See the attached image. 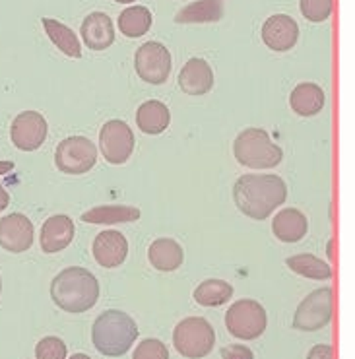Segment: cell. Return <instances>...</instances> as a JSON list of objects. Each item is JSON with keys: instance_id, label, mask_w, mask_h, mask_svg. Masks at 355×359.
<instances>
[{"instance_id": "1", "label": "cell", "mask_w": 355, "mask_h": 359, "mask_svg": "<svg viewBox=\"0 0 355 359\" xmlns=\"http://www.w3.org/2000/svg\"><path fill=\"white\" fill-rule=\"evenodd\" d=\"M237 208L253 219H266L288 198V187L278 175H243L233 187Z\"/></svg>"}, {"instance_id": "2", "label": "cell", "mask_w": 355, "mask_h": 359, "mask_svg": "<svg viewBox=\"0 0 355 359\" xmlns=\"http://www.w3.org/2000/svg\"><path fill=\"white\" fill-rule=\"evenodd\" d=\"M51 297L58 309L67 313H86L100 299V282L86 268H65L51 284Z\"/></svg>"}, {"instance_id": "3", "label": "cell", "mask_w": 355, "mask_h": 359, "mask_svg": "<svg viewBox=\"0 0 355 359\" xmlns=\"http://www.w3.org/2000/svg\"><path fill=\"white\" fill-rule=\"evenodd\" d=\"M136 338H138V326L124 311L111 309L101 313L91 328V340L95 350L107 358L124 355L133 348Z\"/></svg>"}, {"instance_id": "4", "label": "cell", "mask_w": 355, "mask_h": 359, "mask_svg": "<svg viewBox=\"0 0 355 359\" xmlns=\"http://www.w3.org/2000/svg\"><path fill=\"white\" fill-rule=\"evenodd\" d=\"M233 154L241 165L253 169H268L280 165L283 151L270 140L262 128H247L237 136Z\"/></svg>"}, {"instance_id": "5", "label": "cell", "mask_w": 355, "mask_h": 359, "mask_svg": "<svg viewBox=\"0 0 355 359\" xmlns=\"http://www.w3.org/2000/svg\"><path fill=\"white\" fill-rule=\"evenodd\" d=\"M215 344V332L212 325L202 317H189L181 320L173 330L175 350L182 358H206Z\"/></svg>"}, {"instance_id": "6", "label": "cell", "mask_w": 355, "mask_h": 359, "mask_svg": "<svg viewBox=\"0 0 355 359\" xmlns=\"http://www.w3.org/2000/svg\"><path fill=\"white\" fill-rule=\"evenodd\" d=\"M268 317L264 307L255 299H239L233 303L227 315H225V326L229 334L241 340H255L264 334Z\"/></svg>"}, {"instance_id": "7", "label": "cell", "mask_w": 355, "mask_h": 359, "mask_svg": "<svg viewBox=\"0 0 355 359\" xmlns=\"http://www.w3.org/2000/svg\"><path fill=\"white\" fill-rule=\"evenodd\" d=\"M95 161H98V150L90 138L70 136L57 146L55 163L62 173L82 175L95 165Z\"/></svg>"}, {"instance_id": "8", "label": "cell", "mask_w": 355, "mask_h": 359, "mask_svg": "<svg viewBox=\"0 0 355 359\" xmlns=\"http://www.w3.org/2000/svg\"><path fill=\"white\" fill-rule=\"evenodd\" d=\"M332 320V290L322 287L309 293L305 299L299 303L293 326L303 332H316Z\"/></svg>"}, {"instance_id": "9", "label": "cell", "mask_w": 355, "mask_h": 359, "mask_svg": "<svg viewBox=\"0 0 355 359\" xmlns=\"http://www.w3.org/2000/svg\"><path fill=\"white\" fill-rule=\"evenodd\" d=\"M100 150L109 163H126L134 150V134L130 126L119 118L105 123L100 133Z\"/></svg>"}, {"instance_id": "10", "label": "cell", "mask_w": 355, "mask_h": 359, "mask_svg": "<svg viewBox=\"0 0 355 359\" xmlns=\"http://www.w3.org/2000/svg\"><path fill=\"white\" fill-rule=\"evenodd\" d=\"M134 67L144 82L159 86L169 78L171 55L161 43H144L140 49L136 50Z\"/></svg>"}, {"instance_id": "11", "label": "cell", "mask_w": 355, "mask_h": 359, "mask_svg": "<svg viewBox=\"0 0 355 359\" xmlns=\"http://www.w3.org/2000/svg\"><path fill=\"white\" fill-rule=\"evenodd\" d=\"M47 130H49L47 121L41 113L24 111L14 118L12 128H10V138H12V142L18 150L34 151L47 140Z\"/></svg>"}, {"instance_id": "12", "label": "cell", "mask_w": 355, "mask_h": 359, "mask_svg": "<svg viewBox=\"0 0 355 359\" xmlns=\"http://www.w3.org/2000/svg\"><path fill=\"white\" fill-rule=\"evenodd\" d=\"M34 245V224L24 214H8L0 219V247L8 252H24Z\"/></svg>"}, {"instance_id": "13", "label": "cell", "mask_w": 355, "mask_h": 359, "mask_svg": "<svg viewBox=\"0 0 355 359\" xmlns=\"http://www.w3.org/2000/svg\"><path fill=\"white\" fill-rule=\"evenodd\" d=\"M299 39V25L291 16L276 14L270 16L262 25V41L268 49L283 53L295 47Z\"/></svg>"}, {"instance_id": "14", "label": "cell", "mask_w": 355, "mask_h": 359, "mask_svg": "<svg viewBox=\"0 0 355 359\" xmlns=\"http://www.w3.org/2000/svg\"><path fill=\"white\" fill-rule=\"evenodd\" d=\"M128 255V241L119 231H101L93 241V259L103 268L121 266Z\"/></svg>"}, {"instance_id": "15", "label": "cell", "mask_w": 355, "mask_h": 359, "mask_svg": "<svg viewBox=\"0 0 355 359\" xmlns=\"http://www.w3.org/2000/svg\"><path fill=\"white\" fill-rule=\"evenodd\" d=\"M83 43L93 50L109 49L115 41V25L113 20L103 12H93L82 24Z\"/></svg>"}, {"instance_id": "16", "label": "cell", "mask_w": 355, "mask_h": 359, "mask_svg": "<svg viewBox=\"0 0 355 359\" xmlns=\"http://www.w3.org/2000/svg\"><path fill=\"white\" fill-rule=\"evenodd\" d=\"M179 86L189 95H204L214 86V72L204 59H190L179 74Z\"/></svg>"}, {"instance_id": "17", "label": "cell", "mask_w": 355, "mask_h": 359, "mask_svg": "<svg viewBox=\"0 0 355 359\" xmlns=\"http://www.w3.org/2000/svg\"><path fill=\"white\" fill-rule=\"evenodd\" d=\"M74 239V224L68 216L49 217L41 227V249L45 252H58L67 249Z\"/></svg>"}, {"instance_id": "18", "label": "cell", "mask_w": 355, "mask_h": 359, "mask_svg": "<svg viewBox=\"0 0 355 359\" xmlns=\"http://www.w3.org/2000/svg\"><path fill=\"white\" fill-rule=\"evenodd\" d=\"M274 235L283 243H297L307 235V217L297 208H286L272 222Z\"/></svg>"}, {"instance_id": "19", "label": "cell", "mask_w": 355, "mask_h": 359, "mask_svg": "<svg viewBox=\"0 0 355 359\" xmlns=\"http://www.w3.org/2000/svg\"><path fill=\"white\" fill-rule=\"evenodd\" d=\"M324 101H326V95L322 92V88H319L313 82L299 84L291 92V95H289V105L301 117H314V115H319L322 107H324Z\"/></svg>"}, {"instance_id": "20", "label": "cell", "mask_w": 355, "mask_h": 359, "mask_svg": "<svg viewBox=\"0 0 355 359\" xmlns=\"http://www.w3.org/2000/svg\"><path fill=\"white\" fill-rule=\"evenodd\" d=\"M169 123H171V113L161 101H146L136 111V125L142 133L161 134L169 126Z\"/></svg>"}, {"instance_id": "21", "label": "cell", "mask_w": 355, "mask_h": 359, "mask_svg": "<svg viewBox=\"0 0 355 359\" xmlns=\"http://www.w3.org/2000/svg\"><path fill=\"white\" fill-rule=\"evenodd\" d=\"M149 264L159 272H173L182 264V249L175 239H157L148 249Z\"/></svg>"}, {"instance_id": "22", "label": "cell", "mask_w": 355, "mask_h": 359, "mask_svg": "<svg viewBox=\"0 0 355 359\" xmlns=\"http://www.w3.org/2000/svg\"><path fill=\"white\" fill-rule=\"evenodd\" d=\"M223 16L222 0H196L175 16L177 24H210Z\"/></svg>"}, {"instance_id": "23", "label": "cell", "mask_w": 355, "mask_h": 359, "mask_svg": "<svg viewBox=\"0 0 355 359\" xmlns=\"http://www.w3.org/2000/svg\"><path fill=\"white\" fill-rule=\"evenodd\" d=\"M41 24L47 35H49L51 41L55 43L67 57H70V59H80L82 57V45H80L78 37L70 27L60 24L57 20H53V18H43Z\"/></svg>"}, {"instance_id": "24", "label": "cell", "mask_w": 355, "mask_h": 359, "mask_svg": "<svg viewBox=\"0 0 355 359\" xmlns=\"http://www.w3.org/2000/svg\"><path fill=\"white\" fill-rule=\"evenodd\" d=\"M138 217H140V210L133 208V206H98V208H91L90 212L82 214V222L113 226V224L136 222Z\"/></svg>"}, {"instance_id": "25", "label": "cell", "mask_w": 355, "mask_h": 359, "mask_svg": "<svg viewBox=\"0 0 355 359\" xmlns=\"http://www.w3.org/2000/svg\"><path fill=\"white\" fill-rule=\"evenodd\" d=\"M152 27V12L146 6H130L121 12L119 29L126 37H142Z\"/></svg>"}, {"instance_id": "26", "label": "cell", "mask_w": 355, "mask_h": 359, "mask_svg": "<svg viewBox=\"0 0 355 359\" xmlns=\"http://www.w3.org/2000/svg\"><path fill=\"white\" fill-rule=\"evenodd\" d=\"M233 297V287L223 280H206L194 290V299L202 307H220Z\"/></svg>"}, {"instance_id": "27", "label": "cell", "mask_w": 355, "mask_h": 359, "mask_svg": "<svg viewBox=\"0 0 355 359\" xmlns=\"http://www.w3.org/2000/svg\"><path fill=\"white\" fill-rule=\"evenodd\" d=\"M288 266L299 276H305L311 280H330L332 270L328 262L316 259L314 255H295L288 259Z\"/></svg>"}, {"instance_id": "28", "label": "cell", "mask_w": 355, "mask_h": 359, "mask_svg": "<svg viewBox=\"0 0 355 359\" xmlns=\"http://www.w3.org/2000/svg\"><path fill=\"white\" fill-rule=\"evenodd\" d=\"M301 14L309 20V22H324L328 20L332 14V0H301L299 2Z\"/></svg>"}, {"instance_id": "29", "label": "cell", "mask_w": 355, "mask_h": 359, "mask_svg": "<svg viewBox=\"0 0 355 359\" xmlns=\"http://www.w3.org/2000/svg\"><path fill=\"white\" fill-rule=\"evenodd\" d=\"M35 358L37 359H65L67 358V344L57 336H47L39 340L35 346Z\"/></svg>"}, {"instance_id": "30", "label": "cell", "mask_w": 355, "mask_h": 359, "mask_svg": "<svg viewBox=\"0 0 355 359\" xmlns=\"http://www.w3.org/2000/svg\"><path fill=\"white\" fill-rule=\"evenodd\" d=\"M133 359H169V351L163 342H159L156 338H148L138 344Z\"/></svg>"}, {"instance_id": "31", "label": "cell", "mask_w": 355, "mask_h": 359, "mask_svg": "<svg viewBox=\"0 0 355 359\" xmlns=\"http://www.w3.org/2000/svg\"><path fill=\"white\" fill-rule=\"evenodd\" d=\"M222 359H255V355L245 346L232 344V346H225L222 350Z\"/></svg>"}, {"instance_id": "32", "label": "cell", "mask_w": 355, "mask_h": 359, "mask_svg": "<svg viewBox=\"0 0 355 359\" xmlns=\"http://www.w3.org/2000/svg\"><path fill=\"white\" fill-rule=\"evenodd\" d=\"M307 359H332V348L328 344H319L309 351Z\"/></svg>"}, {"instance_id": "33", "label": "cell", "mask_w": 355, "mask_h": 359, "mask_svg": "<svg viewBox=\"0 0 355 359\" xmlns=\"http://www.w3.org/2000/svg\"><path fill=\"white\" fill-rule=\"evenodd\" d=\"M8 204H10L8 191L0 184V212H4V210L8 208Z\"/></svg>"}, {"instance_id": "34", "label": "cell", "mask_w": 355, "mask_h": 359, "mask_svg": "<svg viewBox=\"0 0 355 359\" xmlns=\"http://www.w3.org/2000/svg\"><path fill=\"white\" fill-rule=\"evenodd\" d=\"M12 169H14V163H12V161H0V175L10 173Z\"/></svg>"}, {"instance_id": "35", "label": "cell", "mask_w": 355, "mask_h": 359, "mask_svg": "<svg viewBox=\"0 0 355 359\" xmlns=\"http://www.w3.org/2000/svg\"><path fill=\"white\" fill-rule=\"evenodd\" d=\"M70 359H91V358L90 355H86V353H74Z\"/></svg>"}, {"instance_id": "36", "label": "cell", "mask_w": 355, "mask_h": 359, "mask_svg": "<svg viewBox=\"0 0 355 359\" xmlns=\"http://www.w3.org/2000/svg\"><path fill=\"white\" fill-rule=\"evenodd\" d=\"M115 2H121V4H130L134 0H115Z\"/></svg>"}, {"instance_id": "37", "label": "cell", "mask_w": 355, "mask_h": 359, "mask_svg": "<svg viewBox=\"0 0 355 359\" xmlns=\"http://www.w3.org/2000/svg\"><path fill=\"white\" fill-rule=\"evenodd\" d=\"M0 292H2V280H0Z\"/></svg>"}]
</instances>
